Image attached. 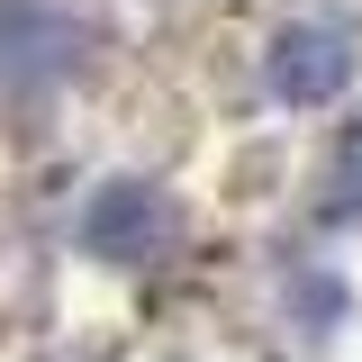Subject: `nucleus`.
Segmentation results:
<instances>
[{
    "mask_svg": "<svg viewBox=\"0 0 362 362\" xmlns=\"http://www.w3.org/2000/svg\"><path fill=\"white\" fill-rule=\"evenodd\" d=\"M173 199L154 190V181H109V190H90V209H82V245L100 254V263H163L173 254Z\"/></svg>",
    "mask_w": 362,
    "mask_h": 362,
    "instance_id": "f03ea898",
    "label": "nucleus"
},
{
    "mask_svg": "<svg viewBox=\"0 0 362 362\" xmlns=\"http://www.w3.org/2000/svg\"><path fill=\"white\" fill-rule=\"evenodd\" d=\"M82 64V28L45 0H0V82H64Z\"/></svg>",
    "mask_w": 362,
    "mask_h": 362,
    "instance_id": "7ed1b4c3",
    "label": "nucleus"
},
{
    "mask_svg": "<svg viewBox=\"0 0 362 362\" xmlns=\"http://www.w3.org/2000/svg\"><path fill=\"white\" fill-rule=\"evenodd\" d=\"M354 64H362L354 18H299V28H281V37H272L263 82H272L281 109H317V100H335V90L354 82Z\"/></svg>",
    "mask_w": 362,
    "mask_h": 362,
    "instance_id": "f257e3e1",
    "label": "nucleus"
},
{
    "mask_svg": "<svg viewBox=\"0 0 362 362\" xmlns=\"http://www.w3.org/2000/svg\"><path fill=\"white\" fill-rule=\"evenodd\" d=\"M317 218H326V226H362V127H354V145L335 154L326 190H317Z\"/></svg>",
    "mask_w": 362,
    "mask_h": 362,
    "instance_id": "20e7f679",
    "label": "nucleus"
}]
</instances>
